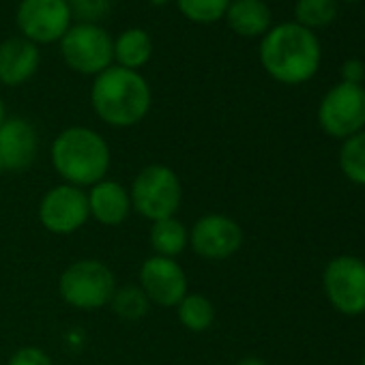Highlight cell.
Listing matches in <instances>:
<instances>
[{
	"mask_svg": "<svg viewBox=\"0 0 365 365\" xmlns=\"http://www.w3.org/2000/svg\"><path fill=\"white\" fill-rule=\"evenodd\" d=\"M264 71L282 84H303L318 71L320 43L309 29L297 22L271 29L260 43Z\"/></svg>",
	"mask_w": 365,
	"mask_h": 365,
	"instance_id": "obj_1",
	"label": "cell"
},
{
	"mask_svg": "<svg viewBox=\"0 0 365 365\" xmlns=\"http://www.w3.org/2000/svg\"><path fill=\"white\" fill-rule=\"evenodd\" d=\"M50 159L63 182L86 190L108 178L112 155L108 142L95 129L69 127L54 138Z\"/></svg>",
	"mask_w": 365,
	"mask_h": 365,
	"instance_id": "obj_2",
	"label": "cell"
},
{
	"mask_svg": "<svg viewBox=\"0 0 365 365\" xmlns=\"http://www.w3.org/2000/svg\"><path fill=\"white\" fill-rule=\"evenodd\" d=\"M97 116L110 127H133L150 110V88L146 80L125 67H108L101 71L91 91Z\"/></svg>",
	"mask_w": 365,
	"mask_h": 365,
	"instance_id": "obj_3",
	"label": "cell"
},
{
	"mask_svg": "<svg viewBox=\"0 0 365 365\" xmlns=\"http://www.w3.org/2000/svg\"><path fill=\"white\" fill-rule=\"evenodd\" d=\"M129 196L131 209L153 224L176 217L182 202V182L170 165L150 163L135 174Z\"/></svg>",
	"mask_w": 365,
	"mask_h": 365,
	"instance_id": "obj_4",
	"label": "cell"
},
{
	"mask_svg": "<svg viewBox=\"0 0 365 365\" xmlns=\"http://www.w3.org/2000/svg\"><path fill=\"white\" fill-rule=\"evenodd\" d=\"M116 288L114 271L97 258L71 262L58 277L61 299L69 307L82 312H95L110 305Z\"/></svg>",
	"mask_w": 365,
	"mask_h": 365,
	"instance_id": "obj_5",
	"label": "cell"
},
{
	"mask_svg": "<svg viewBox=\"0 0 365 365\" xmlns=\"http://www.w3.org/2000/svg\"><path fill=\"white\" fill-rule=\"evenodd\" d=\"M318 123L331 138H350L365 127V88L361 84H337L333 86L320 108Z\"/></svg>",
	"mask_w": 365,
	"mask_h": 365,
	"instance_id": "obj_6",
	"label": "cell"
},
{
	"mask_svg": "<svg viewBox=\"0 0 365 365\" xmlns=\"http://www.w3.org/2000/svg\"><path fill=\"white\" fill-rule=\"evenodd\" d=\"M37 217L48 232L58 237H67L82 230L91 220L86 190L67 185V182L50 187L39 202Z\"/></svg>",
	"mask_w": 365,
	"mask_h": 365,
	"instance_id": "obj_7",
	"label": "cell"
},
{
	"mask_svg": "<svg viewBox=\"0 0 365 365\" xmlns=\"http://www.w3.org/2000/svg\"><path fill=\"white\" fill-rule=\"evenodd\" d=\"M61 50L65 63L84 76H99L114 58V41L95 24H78L69 29L63 35Z\"/></svg>",
	"mask_w": 365,
	"mask_h": 365,
	"instance_id": "obj_8",
	"label": "cell"
},
{
	"mask_svg": "<svg viewBox=\"0 0 365 365\" xmlns=\"http://www.w3.org/2000/svg\"><path fill=\"white\" fill-rule=\"evenodd\" d=\"M324 292L331 305L346 314L356 316L365 312V262L354 256H337L324 269Z\"/></svg>",
	"mask_w": 365,
	"mask_h": 365,
	"instance_id": "obj_9",
	"label": "cell"
},
{
	"mask_svg": "<svg viewBox=\"0 0 365 365\" xmlns=\"http://www.w3.org/2000/svg\"><path fill=\"white\" fill-rule=\"evenodd\" d=\"M243 245V230L241 226L222 213H209L196 220L190 228V247L196 256L222 262L232 258Z\"/></svg>",
	"mask_w": 365,
	"mask_h": 365,
	"instance_id": "obj_10",
	"label": "cell"
},
{
	"mask_svg": "<svg viewBox=\"0 0 365 365\" xmlns=\"http://www.w3.org/2000/svg\"><path fill=\"white\" fill-rule=\"evenodd\" d=\"M138 286L150 301V305L159 307H176L180 299L190 292L187 273L174 258L148 256L138 275Z\"/></svg>",
	"mask_w": 365,
	"mask_h": 365,
	"instance_id": "obj_11",
	"label": "cell"
},
{
	"mask_svg": "<svg viewBox=\"0 0 365 365\" xmlns=\"http://www.w3.org/2000/svg\"><path fill=\"white\" fill-rule=\"evenodd\" d=\"M69 22L71 11L67 0H22L18 9V26L35 46L63 39Z\"/></svg>",
	"mask_w": 365,
	"mask_h": 365,
	"instance_id": "obj_12",
	"label": "cell"
},
{
	"mask_svg": "<svg viewBox=\"0 0 365 365\" xmlns=\"http://www.w3.org/2000/svg\"><path fill=\"white\" fill-rule=\"evenodd\" d=\"M39 138L31 120L7 118L0 127V163L5 172H24L33 165Z\"/></svg>",
	"mask_w": 365,
	"mask_h": 365,
	"instance_id": "obj_13",
	"label": "cell"
},
{
	"mask_svg": "<svg viewBox=\"0 0 365 365\" xmlns=\"http://www.w3.org/2000/svg\"><path fill=\"white\" fill-rule=\"evenodd\" d=\"M86 198H88L91 217L101 226H110V228L123 226L133 211L129 190L123 182L112 178H103L95 182L93 187H88Z\"/></svg>",
	"mask_w": 365,
	"mask_h": 365,
	"instance_id": "obj_14",
	"label": "cell"
},
{
	"mask_svg": "<svg viewBox=\"0 0 365 365\" xmlns=\"http://www.w3.org/2000/svg\"><path fill=\"white\" fill-rule=\"evenodd\" d=\"M39 50L29 39H7L0 46V84L20 86L29 82L39 67Z\"/></svg>",
	"mask_w": 365,
	"mask_h": 365,
	"instance_id": "obj_15",
	"label": "cell"
},
{
	"mask_svg": "<svg viewBox=\"0 0 365 365\" xmlns=\"http://www.w3.org/2000/svg\"><path fill=\"white\" fill-rule=\"evenodd\" d=\"M226 20L237 35L258 37L269 33L271 11L262 0H235L226 11Z\"/></svg>",
	"mask_w": 365,
	"mask_h": 365,
	"instance_id": "obj_16",
	"label": "cell"
},
{
	"mask_svg": "<svg viewBox=\"0 0 365 365\" xmlns=\"http://www.w3.org/2000/svg\"><path fill=\"white\" fill-rule=\"evenodd\" d=\"M148 243L155 256L176 260L190 247V228L176 217L153 222L148 230Z\"/></svg>",
	"mask_w": 365,
	"mask_h": 365,
	"instance_id": "obj_17",
	"label": "cell"
},
{
	"mask_svg": "<svg viewBox=\"0 0 365 365\" xmlns=\"http://www.w3.org/2000/svg\"><path fill=\"white\" fill-rule=\"evenodd\" d=\"M176 318L182 329L192 333H205L215 322V305L200 292H187L176 305Z\"/></svg>",
	"mask_w": 365,
	"mask_h": 365,
	"instance_id": "obj_18",
	"label": "cell"
},
{
	"mask_svg": "<svg viewBox=\"0 0 365 365\" xmlns=\"http://www.w3.org/2000/svg\"><path fill=\"white\" fill-rule=\"evenodd\" d=\"M150 54L153 41L142 29H129L114 41V58L118 61V67L135 71L150 61Z\"/></svg>",
	"mask_w": 365,
	"mask_h": 365,
	"instance_id": "obj_19",
	"label": "cell"
},
{
	"mask_svg": "<svg viewBox=\"0 0 365 365\" xmlns=\"http://www.w3.org/2000/svg\"><path fill=\"white\" fill-rule=\"evenodd\" d=\"M110 307L123 320H140L148 314L150 301L146 299V294L142 292L138 284H127L123 288H116L110 301Z\"/></svg>",
	"mask_w": 365,
	"mask_h": 365,
	"instance_id": "obj_20",
	"label": "cell"
},
{
	"mask_svg": "<svg viewBox=\"0 0 365 365\" xmlns=\"http://www.w3.org/2000/svg\"><path fill=\"white\" fill-rule=\"evenodd\" d=\"M339 165L352 182L365 185V131L346 138L339 150Z\"/></svg>",
	"mask_w": 365,
	"mask_h": 365,
	"instance_id": "obj_21",
	"label": "cell"
},
{
	"mask_svg": "<svg viewBox=\"0 0 365 365\" xmlns=\"http://www.w3.org/2000/svg\"><path fill=\"white\" fill-rule=\"evenodd\" d=\"M297 24L303 29H322L331 24L337 16L335 0H297L294 7Z\"/></svg>",
	"mask_w": 365,
	"mask_h": 365,
	"instance_id": "obj_22",
	"label": "cell"
},
{
	"mask_svg": "<svg viewBox=\"0 0 365 365\" xmlns=\"http://www.w3.org/2000/svg\"><path fill=\"white\" fill-rule=\"evenodd\" d=\"M182 16L198 24H211L226 16L230 0H176Z\"/></svg>",
	"mask_w": 365,
	"mask_h": 365,
	"instance_id": "obj_23",
	"label": "cell"
},
{
	"mask_svg": "<svg viewBox=\"0 0 365 365\" xmlns=\"http://www.w3.org/2000/svg\"><path fill=\"white\" fill-rule=\"evenodd\" d=\"M71 16H78L86 24L103 18L110 9V0H67Z\"/></svg>",
	"mask_w": 365,
	"mask_h": 365,
	"instance_id": "obj_24",
	"label": "cell"
},
{
	"mask_svg": "<svg viewBox=\"0 0 365 365\" xmlns=\"http://www.w3.org/2000/svg\"><path fill=\"white\" fill-rule=\"evenodd\" d=\"M7 365H54L52 356L43 350V348H37V346H22L18 348Z\"/></svg>",
	"mask_w": 365,
	"mask_h": 365,
	"instance_id": "obj_25",
	"label": "cell"
},
{
	"mask_svg": "<svg viewBox=\"0 0 365 365\" xmlns=\"http://www.w3.org/2000/svg\"><path fill=\"white\" fill-rule=\"evenodd\" d=\"M341 78H344L346 84H361L363 78H365V67H363V63L356 61V58L346 61L344 67H341Z\"/></svg>",
	"mask_w": 365,
	"mask_h": 365,
	"instance_id": "obj_26",
	"label": "cell"
},
{
	"mask_svg": "<svg viewBox=\"0 0 365 365\" xmlns=\"http://www.w3.org/2000/svg\"><path fill=\"white\" fill-rule=\"evenodd\" d=\"M235 365H267V363L262 359H258V356H245V359L237 361Z\"/></svg>",
	"mask_w": 365,
	"mask_h": 365,
	"instance_id": "obj_27",
	"label": "cell"
},
{
	"mask_svg": "<svg viewBox=\"0 0 365 365\" xmlns=\"http://www.w3.org/2000/svg\"><path fill=\"white\" fill-rule=\"evenodd\" d=\"M5 120H7V110H5V101L0 99V127H3Z\"/></svg>",
	"mask_w": 365,
	"mask_h": 365,
	"instance_id": "obj_28",
	"label": "cell"
},
{
	"mask_svg": "<svg viewBox=\"0 0 365 365\" xmlns=\"http://www.w3.org/2000/svg\"><path fill=\"white\" fill-rule=\"evenodd\" d=\"M150 3H153V5H165L168 0H150Z\"/></svg>",
	"mask_w": 365,
	"mask_h": 365,
	"instance_id": "obj_29",
	"label": "cell"
},
{
	"mask_svg": "<svg viewBox=\"0 0 365 365\" xmlns=\"http://www.w3.org/2000/svg\"><path fill=\"white\" fill-rule=\"evenodd\" d=\"M346 3H359V0H346Z\"/></svg>",
	"mask_w": 365,
	"mask_h": 365,
	"instance_id": "obj_30",
	"label": "cell"
},
{
	"mask_svg": "<svg viewBox=\"0 0 365 365\" xmlns=\"http://www.w3.org/2000/svg\"><path fill=\"white\" fill-rule=\"evenodd\" d=\"M3 172H5V170H3V163H0V174H3Z\"/></svg>",
	"mask_w": 365,
	"mask_h": 365,
	"instance_id": "obj_31",
	"label": "cell"
},
{
	"mask_svg": "<svg viewBox=\"0 0 365 365\" xmlns=\"http://www.w3.org/2000/svg\"><path fill=\"white\" fill-rule=\"evenodd\" d=\"M363 365H365V352H363Z\"/></svg>",
	"mask_w": 365,
	"mask_h": 365,
	"instance_id": "obj_32",
	"label": "cell"
}]
</instances>
